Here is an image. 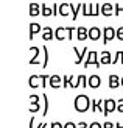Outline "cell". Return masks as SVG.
<instances>
[{
  "label": "cell",
  "mask_w": 123,
  "mask_h": 128,
  "mask_svg": "<svg viewBox=\"0 0 123 128\" xmlns=\"http://www.w3.org/2000/svg\"><path fill=\"white\" fill-rule=\"evenodd\" d=\"M73 106L78 112H86L87 110L92 108V100H90L86 94H78L75 97V102H73Z\"/></svg>",
  "instance_id": "obj_1"
},
{
  "label": "cell",
  "mask_w": 123,
  "mask_h": 128,
  "mask_svg": "<svg viewBox=\"0 0 123 128\" xmlns=\"http://www.w3.org/2000/svg\"><path fill=\"white\" fill-rule=\"evenodd\" d=\"M101 12V6L98 3H83V16L84 17H95Z\"/></svg>",
  "instance_id": "obj_2"
},
{
  "label": "cell",
  "mask_w": 123,
  "mask_h": 128,
  "mask_svg": "<svg viewBox=\"0 0 123 128\" xmlns=\"http://www.w3.org/2000/svg\"><path fill=\"white\" fill-rule=\"evenodd\" d=\"M90 64H94V66L98 67V69H100V66H101V62H100V60H98V53H97L95 50H90V52L87 53V58L84 60L83 66L87 67V66H90Z\"/></svg>",
  "instance_id": "obj_3"
},
{
  "label": "cell",
  "mask_w": 123,
  "mask_h": 128,
  "mask_svg": "<svg viewBox=\"0 0 123 128\" xmlns=\"http://www.w3.org/2000/svg\"><path fill=\"white\" fill-rule=\"evenodd\" d=\"M114 38H117V30L112 28V27H105L103 28V42L101 44H108V42H111Z\"/></svg>",
  "instance_id": "obj_4"
},
{
  "label": "cell",
  "mask_w": 123,
  "mask_h": 128,
  "mask_svg": "<svg viewBox=\"0 0 123 128\" xmlns=\"http://www.w3.org/2000/svg\"><path fill=\"white\" fill-rule=\"evenodd\" d=\"M41 98L42 97H39V95H36V94L30 95V102H31L30 103V112H37L44 106V105H41Z\"/></svg>",
  "instance_id": "obj_5"
},
{
  "label": "cell",
  "mask_w": 123,
  "mask_h": 128,
  "mask_svg": "<svg viewBox=\"0 0 123 128\" xmlns=\"http://www.w3.org/2000/svg\"><path fill=\"white\" fill-rule=\"evenodd\" d=\"M73 52H75V55H76V58H75V62L76 64H81V62H84L83 60H84V56H86L90 50H87V47H83V50H80L76 46H73Z\"/></svg>",
  "instance_id": "obj_6"
},
{
  "label": "cell",
  "mask_w": 123,
  "mask_h": 128,
  "mask_svg": "<svg viewBox=\"0 0 123 128\" xmlns=\"http://www.w3.org/2000/svg\"><path fill=\"white\" fill-rule=\"evenodd\" d=\"M117 110V100H112V98H106L105 100V116H109L112 111Z\"/></svg>",
  "instance_id": "obj_7"
},
{
  "label": "cell",
  "mask_w": 123,
  "mask_h": 128,
  "mask_svg": "<svg viewBox=\"0 0 123 128\" xmlns=\"http://www.w3.org/2000/svg\"><path fill=\"white\" fill-rule=\"evenodd\" d=\"M55 38H56L58 41L69 39V30H67V27H58L55 30Z\"/></svg>",
  "instance_id": "obj_8"
},
{
  "label": "cell",
  "mask_w": 123,
  "mask_h": 128,
  "mask_svg": "<svg viewBox=\"0 0 123 128\" xmlns=\"http://www.w3.org/2000/svg\"><path fill=\"white\" fill-rule=\"evenodd\" d=\"M100 38H103V30H100L98 27L89 28V39L90 41H100Z\"/></svg>",
  "instance_id": "obj_9"
},
{
  "label": "cell",
  "mask_w": 123,
  "mask_h": 128,
  "mask_svg": "<svg viewBox=\"0 0 123 128\" xmlns=\"http://www.w3.org/2000/svg\"><path fill=\"white\" fill-rule=\"evenodd\" d=\"M41 50H42V48H39V47H31V48H30V52H31V53H34V55H33V58L30 60V64H41V66H42V61L39 60V56H41Z\"/></svg>",
  "instance_id": "obj_10"
},
{
  "label": "cell",
  "mask_w": 123,
  "mask_h": 128,
  "mask_svg": "<svg viewBox=\"0 0 123 128\" xmlns=\"http://www.w3.org/2000/svg\"><path fill=\"white\" fill-rule=\"evenodd\" d=\"M55 38V30L51 27H44L42 30V39L44 41H51Z\"/></svg>",
  "instance_id": "obj_11"
},
{
  "label": "cell",
  "mask_w": 123,
  "mask_h": 128,
  "mask_svg": "<svg viewBox=\"0 0 123 128\" xmlns=\"http://www.w3.org/2000/svg\"><path fill=\"white\" fill-rule=\"evenodd\" d=\"M48 83H50V86L53 88V89H58V88L62 84V78H61L59 75H56V74H55V75H50Z\"/></svg>",
  "instance_id": "obj_12"
},
{
  "label": "cell",
  "mask_w": 123,
  "mask_h": 128,
  "mask_svg": "<svg viewBox=\"0 0 123 128\" xmlns=\"http://www.w3.org/2000/svg\"><path fill=\"white\" fill-rule=\"evenodd\" d=\"M76 38H78V41H86L89 38V30L86 27H78L76 28Z\"/></svg>",
  "instance_id": "obj_13"
},
{
  "label": "cell",
  "mask_w": 123,
  "mask_h": 128,
  "mask_svg": "<svg viewBox=\"0 0 123 128\" xmlns=\"http://www.w3.org/2000/svg\"><path fill=\"white\" fill-rule=\"evenodd\" d=\"M39 14H42V5H39V3H30V16H39Z\"/></svg>",
  "instance_id": "obj_14"
},
{
  "label": "cell",
  "mask_w": 123,
  "mask_h": 128,
  "mask_svg": "<svg viewBox=\"0 0 123 128\" xmlns=\"http://www.w3.org/2000/svg\"><path fill=\"white\" fill-rule=\"evenodd\" d=\"M101 14L106 16V17L112 16L114 14V5L112 3H103L101 5Z\"/></svg>",
  "instance_id": "obj_15"
},
{
  "label": "cell",
  "mask_w": 123,
  "mask_h": 128,
  "mask_svg": "<svg viewBox=\"0 0 123 128\" xmlns=\"http://www.w3.org/2000/svg\"><path fill=\"white\" fill-rule=\"evenodd\" d=\"M73 88L75 89V76L73 75H64L62 76V88Z\"/></svg>",
  "instance_id": "obj_16"
},
{
  "label": "cell",
  "mask_w": 123,
  "mask_h": 128,
  "mask_svg": "<svg viewBox=\"0 0 123 128\" xmlns=\"http://www.w3.org/2000/svg\"><path fill=\"white\" fill-rule=\"evenodd\" d=\"M108 84H109L111 89H117L119 86H122V81H120V78L117 75L112 74V75H109V83H108Z\"/></svg>",
  "instance_id": "obj_17"
},
{
  "label": "cell",
  "mask_w": 123,
  "mask_h": 128,
  "mask_svg": "<svg viewBox=\"0 0 123 128\" xmlns=\"http://www.w3.org/2000/svg\"><path fill=\"white\" fill-rule=\"evenodd\" d=\"M89 86L92 88V89L100 88V86H101V78H100L98 75H90V76H89Z\"/></svg>",
  "instance_id": "obj_18"
},
{
  "label": "cell",
  "mask_w": 123,
  "mask_h": 128,
  "mask_svg": "<svg viewBox=\"0 0 123 128\" xmlns=\"http://www.w3.org/2000/svg\"><path fill=\"white\" fill-rule=\"evenodd\" d=\"M42 30H44V28L41 27L39 24H36V22H31V24H30V39H33V38H34V34H36V33H41Z\"/></svg>",
  "instance_id": "obj_19"
},
{
  "label": "cell",
  "mask_w": 123,
  "mask_h": 128,
  "mask_svg": "<svg viewBox=\"0 0 123 128\" xmlns=\"http://www.w3.org/2000/svg\"><path fill=\"white\" fill-rule=\"evenodd\" d=\"M70 12H72V8H70V3H59V16L67 17Z\"/></svg>",
  "instance_id": "obj_20"
},
{
  "label": "cell",
  "mask_w": 123,
  "mask_h": 128,
  "mask_svg": "<svg viewBox=\"0 0 123 128\" xmlns=\"http://www.w3.org/2000/svg\"><path fill=\"white\" fill-rule=\"evenodd\" d=\"M112 60H114L112 55L109 53V52H106V50L100 53V62L101 64H112Z\"/></svg>",
  "instance_id": "obj_21"
},
{
  "label": "cell",
  "mask_w": 123,
  "mask_h": 128,
  "mask_svg": "<svg viewBox=\"0 0 123 128\" xmlns=\"http://www.w3.org/2000/svg\"><path fill=\"white\" fill-rule=\"evenodd\" d=\"M28 83H30V86H31V88L42 86V78H41V75H31Z\"/></svg>",
  "instance_id": "obj_22"
},
{
  "label": "cell",
  "mask_w": 123,
  "mask_h": 128,
  "mask_svg": "<svg viewBox=\"0 0 123 128\" xmlns=\"http://www.w3.org/2000/svg\"><path fill=\"white\" fill-rule=\"evenodd\" d=\"M70 8H72V19L73 20H76V17H78V12L83 11V3H78V5H73V3H70Z\"/></svg>",
  "instance_id": "obj_23"
},
{
  "label": "cell",
  "mask_w": 123,
  "mask_h": 128,
  "mask_svg": "<svg viewBox=\"0 0 123 128\" xmlns=\"http://www.w3.org/2000/svg\"><path fill=\"white\" fill-rule=\"evenodd\" d=\"M42 16H44V17L53 16V6H51V5H47V3H42Z\"/></svg>",
  "instance_id": "obj_24"
},
{
  "label": "cell",
  "mask_w": 123,
  "mask_h": 128,
  "mask_svg": "<svg viewBox=\"0 0 123 128\" xmlns=\"http://www.w3.org/2000/svg\"><path fill=\"white\" fill-rule=\"evenodd\" d=\"M42 100H44V110H42V116H47V112H48V106H50V100L47 97V94H42L41 95Z\"/></svg>",
  "instance_id": "obj_25"
},
{
  "label": "cell",
  "mask_w": 123,
  "mask_h": 128,
  "mask_svg": "<svg viewBox=\"0 0 123 128\" xmlns=\"http://www.w3.org/2000/svg\"><path fill=\"white\" fill-rule=\"evenodd\" d=\"M42 48V52H44V64H42V67H47L48 66V58H50V55H48V48L47 47H41Z\"/></svg>",
  "instance_id": "obj_26"
},
{
  "label": "cell",
  "mask_w": 123,
  "mask_h": 128,
  "mask_svg": "<svg viewBox=\"0 0 123 128\" xmlns=\"http://www.w3.org/2000/svg\"><path fill=\"white\" fill-rule=\"evenodd\" d=\"M123 14V3H115L114 5V16Z\"/></svg>",
  "instance_id": "obj_27"
},
{
  "label": "cell",
  "mask_w": 123,
  "mask_h": 128,
  "mask_svg": "<svg viewBox=\"0 0 123 128\" xmlns=\"http://www.w3.org/2000/svg\"><path fill=\"white\" fill-rule=\"evenodd\" d=\"M64 128H78V124L72 122V120H69V122L64 124Z\"/></svg>",
  "instance_id": "obj_28"
},
{
  "label": "cell",
  "mask_w": 123,
  "mask_h": 128,
  "mask_svg": "<svg viewBox=\"0 0 123 128\" xmlns=\"http://www.w3.org/2000/svg\"><path fill=\"white\" fill-rule=\"evenodd\" d=\"M117 39L123 42V27H120V28H117Z\"/></svg>",
  "instance_id": "obj_29"
},
{
  "label": "cell",
  "mask_w": 123,
  "mask_h": 128,
  "mask_svg": "<svg viewBox=\"0 0 123 128\" xmlns=\"http://www.w3.org/2000/svg\"><path fill=\"white\" fill-rule=\"evenodd\" d=\"M67 30H69V41H72L73 39V31L76 30L75 27H67Z\"/></svg>",
  "instance_id": "obj_30"
},
{
  "label": "cell",
  "mask_w": 123,
  "mask_h": 128,
  "mask_svg": "<svg viewBox=\"0 0 123 128\" xmlns=\"http://www.w3.org/2000/svg\"><path fill=\"white\" fill-rule=\"evenodd\" d=\"M117 111H120V112H123V98H120V100H117Z\"/></svg>",
  "instance_id": "obj_31"
},
{
  "label": "cell",
  "mask_w": 123,
  "mask_h": 128,
  "mask_svg": "<svg viewBox=\"0 0 123 128\" xmlns=\"http://www.w3.org/2000/svg\"><path fill=\"white\" fill-rule=\"evenodd\" d=\"M50 128H64V125L61 122H51L50 124Z\"/></svg>",
  "instance_id": "obj_32"
},
{
  "label": "cell",
  "mask_w": 123,
  "mask_h": 128,
  "mask_svg": "<svg viewBox=\"0 0 123 128\" xmlns=\"http://www.w3.org/2000/svg\"><path fill=\"white\" fill-rule=\"evenodd\" d=\"M89 128H103V124H100V122H92L89 125Z\"/></svg>",
  "instance_id": "obj_33"
},
{
  "label": "cell",
  "mask_w": 123,
  "mask_h": 128,
  "mask_svg": "<svg viewBox=\"0 0 123 128\" xmlns=\"http://www.w3.org/2000/svg\"><path fill=\"white\" fill-rule=\"evenodd\" d=\"M103 128H115V124H112V122H109V120H108V122L103 124Z\"/></svg>",
  "instance_id": "obj_34"
},
{
  "label": "cell",
  "mask_w": 123,
  "mask_h": 128,
  "mask_svg": "<svg viewBox=\"0 0 123 128\" xmlns=\"http://www.w3.org/2000/svg\"><path fill=\"white\" fill-rule=\"evenodd\" d=\"M28 128H34V117H30V124H28Z\"/></svg>",
  "instance_id": "obj_35"
},
{
  "label": "cell",
  "mask_w": 123,
  "mask_h": 128,
  "mask_svg": "<svg viewBox=\"0 0 123 128\" xmlns=\"http://www.w3.org/2000/svg\"><path fill=\"white\" fill-rule=\"evenodd\" d=\"M78 128H89V125H87L86 122H80V124H78Z\"/></svg>",
  "instance_id": "obj_36"
},
{
  "label": "cell",
  "mask_w": 123,
  "mask_h": 128,
  "mask_svg": "<svg viewBox=\"0 0 123 128\" xmlns=\"http://www.w3.org/2000/svg\"><path fill=\"white\" fill-rule=\"evenodd\" d=\"M48 125L45 124V122H41V124H37V128H47Z\"/></svg>",
  "instance_id": "obj_37"
},
{
  "label": "cell",
  "mask_w": 123,
  "mask_h": 128,
  "mask_svg": "<svg viewBox=\"0 0 123 128\" xmlns=\"http://www.w3.org/2000/svg\"><path fill=\"white\" fill-rule=\"evenodd\" d=\"M115 128H123V125H122V124H119V122H117V124H115Z\"/></svg>",
  "instance_id": "obj_38"
},
{
  "label": "cell",
  "mask_w": 123,
  "mask_h": 128,
  "mask_svg": "<svg viewBox=\"0 0 123 128\" xmlns=\"http://www.w3.org/2000/svg\"><path fill=\"white\" fill-rule=\"evenodd\" d=\"M120 81H122V86H123V76H122V78H120Z\"/></svg>",
  "instance_id": "obj_39"
}]
</instances>
